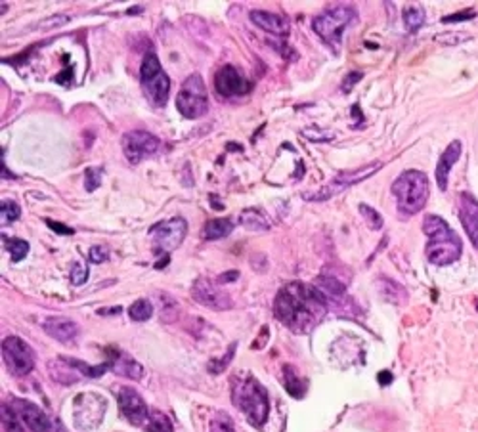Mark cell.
<instances>
[{"label": "cell", "mask_w": 478, "mask_h": 432, "mask_svg": "<svg viewBox=\"0 0 478 432\" xmlns=\"http://www.w3.org/2000/svg\"><path fill=\"white\" fill-rule=\"evenodd\" d=\"M381 167H383V163L375 161V163H369L366 167H360L356 170H350V173H341L329 184H325L324 188H320L314 194H303V199H306V201H325V199H329V197L337 196L341 191L348 189L354 184H358V182L373 176Z\"/></svg>", "instance_id": "obj_9"}, {"label": "cell", "mask_w": 478, "mask_h": 432, "mask_svg": "<svg viewBox=\"0 0 478 432\" xmlns=\"http://www.w3.org/2000/svg\"><path fill=\"white\" fill-rule=\"evenodd\" d=\"M2 426L6 432H25L22 419L18 417V413L10 407V404L2 405Z\"/></svg>", "instance_id": "obj_31"}, {"label": "cell", "mask_w": 478, "mask_h": 432, "mask_svg": "<svg viewBox=\"0 0 478 432\" xmlns=\"http://www.w3.org/2000/svg\"><path fill=\"white\" fill-rule=\"evenodd\" d=\"M404 23H406V29L415 33L417 29L423 27L425 23V8L419 6V4H408L404 8Z\"/></svg>", "instance_id": "obj_26"}, {"label": "cell", "mask_w": 478, "mask_h": 432, "mask_svg": "<svg viewBox=\"0 0 478 432\" xmlns=\"http://www.w3.org/2000/svg\"><path fill=\"white\" fill-rule=\"evenodd\" d=\"M392 194L402 215H417L429 201V178L421 170H406L394 180Z\"/></svg>", "instance_id": "obj_4"}, {"label": "cell", "mask_w": 478, "mask_h": 432, "mask_svg": "<svg viewBox=\"0 0 478 432\" xmlns=\"http://www.w3.org/2000/svg\"><path fill=\"white\" fill-rule=\"evenodd\" d=\"M121 147H123V154L128 159V163L138 165L144 159L157 154L161 147V142L155 134L146 133V130H130L121 140Z\"/></svg>", "instance_id": "obj_12"}, {"label": "cell", "mask_w": 478, "mask_h": 432, "mask_svg": "<svg viewBox=\"0 0 478 432\" xmlns=\"http://www.w3.org/2000/svg\"><path fill=\"white\" fill-rule=\"evenodd\" d=\"M46 224H48L50 228L54 231H57V234H64V236H71L73 234V228H69V226H65V224H57L54 222V220H46Z\"/></svg>", "instance_id": "obj_44"}, {"label": "cell", "mask_w": 478, "mask_h": 432, "mask_svg": "<svg viewBox=\"0 0 478 432\" xmlns=\"http://www.w3.org/2000/svg\"><path fill=\"white\" fill-rule=\"evenodd\" d=\"M238 278H239L238 270H232V272L220 274V276L217 278V283L218 285H222V283H232V281H235Z\"/></svg>", "instance_id": "obj_45"}, {"label": "cell", "mask_w": 478, "mask_h": 432, "mask_svg": "<svg viewBox=\"0 0 478 432\" xmlns=\"http://www.w3.org/2000/svg\"><path fill=\"white\" fill-rule=\"evenodd\" d=\"M235 342H232V346H230V350L226 352L220 360H212V362H209V365H207V370L211 371L212 375H220V373H224L226 367L230 365V362L233 360V354H235Z\"/></svg>", "instance_id": "obj_36"}, {"label": "cell", "mask_w": 478, "mask_h": 432, "mask_svg": "<svg viewBox=\"0 0 478 432\" xmlns=\"http://www.w3.org/2000/svg\"><path fill=\"white\" fill-rule=\"evenodd\" d=\"M239 222H241L243 228H247V230H251V231H266V230H270V226H272L270 216H268L262 209H257V207L241 210V215H239Z\"/></svg>", "instance_id": "obj_23"}, {"label": "cell", "mask_w": 478, "mask_h": 432, "mask_svg": "<svg viewBox=\"0 0 478 432\" xmlns=\"http://www.w3.org/2000/svg\"><path fill=\"white\" fill-rule=\"evenodd\" d=\"M423 230L429 236L427 243V258L435 266H448L459 260L463 243L450 224L436 215H429L423 222Z\"/></svg>", "instance_id": "obj_3"}, {"label": "cell", "mask_w": 478, "mask_h": 432, "mask_svg": "<svg viewBox=\"0 0 478 432\" xmlns=\"http://www.w3.org/2000/svg\"><path fill=\"white\" fill-rule=\"evenodd\" d=\"M140 84L146 98L157 107L167 104L170 92V79L161 67V62L153 50H148L140 65Z\"/></svg>", "instance_id": "obj_6"}, {"label": "cell", "mask_w": 478, "mask_h": 432, "mask_svg": "<svg viewBox=\"0 0 478 432\" xmlns=\"http://www.w3.org/2000/svg\"><path fill=\"white\" fill-rule=\"evenodd\" d=\"M109 352H111L109 362H111V370L115 375L127 377V379H132V381H140L144 377V367L134 358L115 349H109Z\"/></svg>", "instance_id": "obj_21"}, {"label": "cell", "mask_w": 478, "mask_h": 432, "mask_svg": "<svg viewBox=\"0 0 478 432\" xmlns=\"http://www.w3.org/2000/svg\"><path fill=\"white\" fill-rule=\"evenodd\" d=\"M119 312H123V308L117 306V308H109V310H106V308H102L98 314L100 316H106V314H119Z\"/></svg>", "instance_id": "obj_47"}, {"label": "cell", "mask_w": 478, "mask_h": 432, "mask_svg": "<svg viewBox=\"0 0 478 432\" xmlns=\"http://www.w3.org/2000/svg\"><path fill=\"white\" fill-rule=\"evenodd\" d=\"M381 287H383V295L387 297L390 302H400V299L398 297H402V299L406 300V291H404V287L398 285L396 281H392V279H383L381 281Z\"/></svg>", "instance_id": "obj_34"}, {"label": "cell", "mask_w": 478, "mask_h": 432, "mask_svg": "<svg viewBox=\"0 0 478 432\" xmlns=\"http://www.w3.org/2000/svg\"><path fill=\"white\" fill-rule=\"evenodd\" d=\"M172 423L169 415L163 412H151L148 419V432H172Z\"/></svg>", "instance_id": "obj_32"}, {"label": "cell", "mask_w": 478, "mask_h": 432, "mask_svg": "<svg viewBox=\"0 0 478 432\" xmlns=\"http://www.w3.org/2000/svg\"><path fill=\"white\" fill-rule=\"evenodd\" d=\"M362 77H364V73L362 71H350L348 75L345 77V81H343V84H341V90L345 92V94H348V92L356 86V84L362 81Z\"/></svg>", "instance_id": "obj_42"}, {"label": "cell", "mask_w": 478, "mask_h": 432, "mask_svg": "<svg viewBox=\"0 0 478 432\" xmlns=\"http://www.w3.org/2000/svg\"><path fill=\"white\" fill-rule=\"evenodd\" d=\"M314 285H316L317 289L325 295V297H343L346 291L345 285H343L341 281H337V279H333V278H325V276L317 278Z\"/></svg>", "instance_id": "obj_30"}, {"label": "cell", "mask_w": 478, "mask_h": 432, "mask_svg": "<svg viewBox=\"0 0 478 432\" xmlns=\"http://www.w3.org/2000/svg\"><path fill=\"white\" fill-rule=\"evenodd\" d=\"M214 88L220 96L232 98V96H247L251 92V83L247 81L238 67L222 65L214 75Z\"/></svg>", "instance_id": "obj_15"}, {"label": "cell", "mask_w": 478, "mask_h": 432, "mask_svg": "<svg viewBox=\"0 0 478 432\" xmlns=\"http://www.w3.org/2000/svg\"><path fill=\"white\" fill-rule=\"evenodd\" d=\"M159 312H161L163 321L172 323L178 318V314H180V308H178V302L170 295L161 293L159 295Z\"/></svg>", "instance_id": "obj_28"}, {"label": "cell", "mask_w": 478, "mask_h": 432, "mask_svg": "<svg viewBox=\"0 0 478 432\" xmlns=\"http://www.w3.org/2000/svg\"><path fill=\"white\" fill-rule=\"evenodd\" d=\"M119 410L128 419V423L134 426H142L149 419V410L144 398L128 386H123L119 391Z\"/></svg>", "instance_id": "obj_16"}, {"label": "cell", "mask_w": 478, "mask_h": 432, "mask_svg": "<svg viewBox=\"0 0 478 432\" xmlns=\"http://www.w3.org/2000/svg\"><path fill=\"white\" fill-rule=\"evenodd\" d=\"M390 381H392V375H390L388 371H381V373H379V383L381 384H388V383H390Z\"/></svg>", "instance_id": "obj_46"}, {"label": "cell", "mask_w": 478, "mask_h": 432, "mask_svg": "<svg viewBox=\"0 0 478 432\" xmlns=\"http://www.w3.org/2000/svg\"><path fill=\"white\" fill-rule=\"evenodd\" d=\"M186 234H188V222L180 216L157 222L149 228L155 252L163 255V257H169V252L176 251L182 245Z\"/></svg>", "instance_id": "obj_8"}, {"label": "cell", "mask_w": 478, "mask_h": 432, "mask_svg": "<svg viewBox=\"0 0 478 432\" xmlns=\"http://www.w3.org/2000/svg\"><path fill=\"white\" fill-rule=\"evenodd\" d=\"M251 21L257 27L264 29L266 33H272L278 39H285L289 35V21L280 14H272V12H264V10H253L251 12Z\"/></svg>", "instance_id": "obj_19"}, {"label": "cell", "mask_w": 478, "mask_h": 432, "mask_svg": "<svg viewBox=\"0 0 478 432\" xmlns=\"http://www.w3.org/2000/svg\"><path fill=\"white\" fill-rule=\"evenodd\" d=\"M48 370L50 377L60 384H73L81 381V377H83L78 373V370L75 367V363H73L69 356H60L56 360H52L48 363Z\"/></svg>", "instance_id": "obj_22"}, {"label": "cell", "mask_w": 478, "mask_h": 432, "mask_svg": "<svg viewBox=\"0 0 478 432\" xmlns=\"http://www.w3.org/2000/svg\"><path fill=\"white\" fill-rule=\"evenodd\" d=\"M360 212L366 218L367 226H369L371 230H381V228H383V216L373 209V207H369L366 203H362V205H360Z\"/></svg>", "instance_id": "obj_37"}, {"label": "cell", "mask_w": 478, "mask_h": 432, "mask_svg": "<svg viewBox=\"0 0 478 432\" xmlns=\"http://www.w3.org/2000/svg\"><path fill=\"white\" fill-rule=\"evenodd\" d=\"M10 407L18 413V417L22 419L23 425L27 426L31 432H57L56 423L39 405L33 404V402L14 398L10 402Z\"/></svg>", "instance_id": "obj_13"}, {"label": "cell", "mask_w": 478, "mask_h": 432, "mask_svg": "<svg viewBox=\"0 0 478 432\" xmlns=\"http://www.w3.org/2000/svg\"><path fill=\"white\" fill-rule=\"evenodd\" d=\"M176 107L186 119H199L209 112V94L201 75H190L180 86L176 96Z\"/></svg>", "instance_id": "obj_7"}, {"label": "cell", "mask_w": 478, "mask_h": 432, "mask_svg": "<svg viewBox=\"0 0 478 432\" xmlns=\"http://www.w3.org/2000/svg\"><path fill=\"white\" fill-rule=\"evenodd\" d=\"M459 218L471 243L478 249V201L471 194L459 196Z\"/></svg>", "instance_id": "obj_17"}, {"label": "cell", "mask_w": 478, "mask_h": 432, "mask_svg": "<svg viewBox=\"0 0 478 432\" xmlns=\"http://www.w3.org/2000/svg\"><path fill=\"white\" fill-rule=\"evenodd\" d=\"M88 258H90L92 264H100V262H106L107 258H109V251H107L106 247H102V245H94V247H90V251H88Z\"/></svg>", "instance_id": "obj_41"}, {"label": "cell", "mask_w": 478, "mask_h": 432, "mask_svg": "<svg viewBox=\"0 0 478 432\" xmlns=\"http://www.w3.org/2000/svg\"><path fill=\"white\" fill-rule=\"evenodd\" d=\"M102 170L100 168H88L85 175V188L88 189V191H94V189L100 188V184H102V175H100Z\"/></svg>", "instance_id": "obj_39"}, {"label": "cell", "mask_w": 478, "mask_h": 432, "mask_svg": "<svg viewBox=\"0 0 478 432\" xmlns=\"http://www.w3.org/2000/svg\"><path fill=\"white\" fill-rule=\"evenodd\" d=\"M2 243H4V249L10 252V257L14 262H20L23 258L29 255V243L23 241V239H18V237H2Z\"/></svg>", "instance_id": "obj_27"}, {"label": "cell", "mask_w": 478, "mask_h": 432, "mask_svg": "<svg viewBox=\"0 0 478 432\" xmlns=\"http://www.w3.org/2000/svg\"><path fill=\"white\" fill-rule=\"evenodd\" d=\"M191 295L193 299L203 304V306L211 308V310H217V312H224L228 308L233 306L232 299L218 287V283H212L209 279L199 278L191 287Z\"/></svg>", "instance_id": "obj_14"}, {"label": "cell", "mask_w": 478, "mask_h": 432, "mask_svg": "<svg viewBox=\"0 0 478 432\" xmlns=\"http://www.w3.org/2000/svg\"><path fill=\"white\" fill-rule=\"evenodd\" d=\"M43 329L46 333L56 339V341L64 342V344H69L78 337V325L69 318H64V316H52V318H46L43 321Z\"/></svg>", "instance_id": "obj_18"}, {"label": "cell", "mask_w": 478, "mask_h": 432, "mask_svg": "<svg viewBox=\"0 0 478 432\" xmlns=\"http://www.w3.org/2000/svg\"><path fill=\"white\" fill-rule=\"evenodd\" d=\"M2 356L12 375L25 377L35 370V350L20 337H6L2 342Z\"/></svg>", "instance_id": "obj_10"}, {"label": "cell", "mask_w": 478, "mask_h": 432, "mask_svg": "<svg viewBox=\"0 0 478 432\" xmlns=\"http://www.w3.org/2000/svg\"><path fill=\"white\" fill-rule=\"evenodd\" d=\"M86 279H88V266H85L83 262H75L71 268V283L83 285Z\"/></svg>", "instance_id": "obj_38"}, {"label": "cell", "mask_w": 478, "mask_h": 432, "mask_svg": "<svg viewBox=\"0 0 478 432\" xmlns=\"http://www.w3.org/2000/svg\"><path fill=\"white\" fill-rule=\"evenodd\" d=\"M232 402L251 425L261 426L266 423L270 413L268 392L249 371L238 373L232 379Z\"/></svg>", "instance_id": "obj_2"}, {"label": "cell", "mask_w": 478, "mask_h": 432, "mask_svg": "<svg viewBox=\"0 0 478 432\" xmlns=\"http://www.w3.org/2000/svg\"><path fill=\"white\" fill-rule=\"evenodd\" d=\"M128 316H130V320L134 321H148L149 318L153 316V304H151V300L148 299L136 300L132 306L128 308Z\"/></svg>", "instance_id": "obj_29"}, {"label": "cell", "mask_w": 478, "mask_h": 432, "mask_svg": "<svg viewBox=\"0 0 478 432\" xmlns=\"http://www.w3.org/2000/svg\"><path fill=\"white\" fill-rule=\"evenodd\" d=\"M67 21H69V15L56 14V15H52V18H48V20H44L43 23H39V29H43V31H50V29L62 27V25H65Z\"/></svg>", "instance_id": "obj_40"}, {"label": "cell", "mask_w": 478, "mask_h": 432, "mask_svg": "<svg viewBox=\"0 0 478 432\" xmlns=\"http://www.w3.org/2000/svg\"><path fill=\"white\" fill-rule=\"evenodd\" d=\"M356 20V10L348 4H335V6H327L320 15L312 21V29L316 31V35L329 44L331 48L337 50L341 46V39H343V31H345L352 21Z\"/></svg>", "instance_id": "obj_5"}, {"label": "cell", "mask_w": 478, "mask_h": 432, "mask_svg": "<svg viewBox=\"0 0 478 432\" xmlns=\"http://www.w3.org/2000/svg\"><path fill=\"white\" fill-rule=\"evenodd\" d=\"M474 15V10H467V12H457V14H451L448 18H444V23H453V21H463L467 18H472Z\"/></svg>", "instance_id": "obj_43"}, {"label": "cell", "mask_w": 478, "mask_h": 432, "mask_svg": "<svg viewBox=\"0 0 478 432\" xmlns=\"http://www.w3.org/2000/svg\"><path fill=\"white\" fill-rule=\"evenodd\" d=\"M461 154H463V144H461V140H453L450 146L446 147V151H444L440 161H438V165H436V184H438V188L440 189L448 188L450 170L457 163V159L461 157Z\"/></svg>", "instance_id": "obj_20"}, {"label": "cell", "mask_w": 478, "mask_h": 432, "mask_svg": "<svg viewBox=\"0 0 478 432\" xmlns=\"http://www.w3.org/2000/svg\"><path fill=\"white\" fill-rule=\"evenodd\" d=\"M283 384H285V391H287L293 398H296V400L304 398V394L308 391L306 379H303V377L299 375V371L295 370V365H289V363L283 365Z\"/></svg>", "instance_id": "obj_24"}, {"label": "cell", "mask_w": 478, "mask_h": 432, "mask_svg": "<svg viewBox=\"0 0 478 432\" xmlns=\"http://www.w3.org/2000/svg\"><path fill=\"white\" fill-rule=\"evenodd\" d=\"M233 231V222L230 218H212L209 222L205 224L203 228V237L205 239H222V237L230 236Z\"/></svg>", "instance_id": "obj_25"}, {"label": "cell", "mask_w": 478, "mask_h": 432, "mask_svg": "<svg viewBox=\"0 0 478 432\" xmlns=\"http://www.w3.org/2000/svg\"><path fill=\"white\" fill-rule=\"evenodd\" d=\"M20 216H22V209H20V205L14 199H4L2 201V205H0V220H2V226L15 222Z\"/></svg>", "instance_id": "obj_33"}, {"label": "cell", "mask_w": 478, "mask_h": 432, "mask_svg": "<svg viewBox=\"0 0 478 432\" xmlns=\"http://www.w3.org/2000/svg\"><path fill=\"white\" fill-rule=\"evenodd\" d=\"M73 417L78 428H96L107 412L106 398L96 392H83L75 398Z\"/></svg>", "instance_id": "obj_11"}, {"label": "cell", "mask_w": 478, "mask_h": 432, "mask_svg": "<svg viewBox=\"0 0 478 432\" xmlns=\"http://www.w3.org/2000/svg\"><path fill=\"white\" fill-rule=\"evenodd\" d=\"M211 432H235L233 419L226 412H217L211 421Z\"/></svg>", "instance_id": "obj_35"}, {"label": "cell", "mask_w": 478, "mask_h": 432, "mask_svg": "<svg viewBox=\"0 0 478 432\" xmlns=\"http://www.w3.org/2000/svg\"><path fill=\"white\" fill-rule=\"evenodd\" d=\"M274 314L291 331L308 333L327 314V297L316 285L291 281L275 297Z\"/></svg>", "instance_id": "obj_1"}]
</instances>
